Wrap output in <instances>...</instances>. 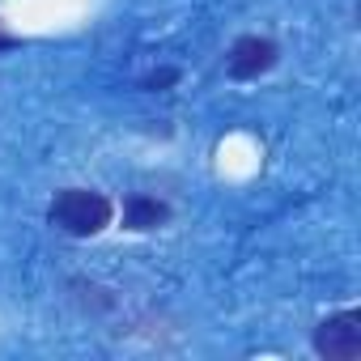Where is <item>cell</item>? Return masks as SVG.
Masks as SVG:
<instances>
[{"label":"cell","instance_id":"1","mask_svg":"<svg viewBox=\"0 0 361 361\" xmlns=\"http://www.w3.org/2000/svg\"><path fill=\"white\" fill-rule=\"evenodd\" d=\"M115 217V204L102 196V192H90V188H64L56 192L51 209H47V221L73 238H94L111 226Z\"/></svg>","mask_w":361,"mask_h":361},{"label":"cell","instance_id":"4","mask_svg":"<svg viewBox=\"0 0 361 361\" xmlns=\"http://www.w3.org/2000/svg\"><path fill=\"white\" fill-rule=\"evenodd\" d=\"M170 221V204L153 200V196H128L123 204V226L128 230H157Z\"/></svg>","mask_w":361,"mask_h":361},{"label":"cell","instance_id":"6","mask_svg":"<svg viewBox=\"0 0 361 361\" xmlns=\"http://www.w3.org/2000/svg\"><path fill=\"white\" fill-rule=\"evenodd\" d=\"M5 47H18V39H13V35H9L5 26H0V51H5Z\"/></svg>","mask_w":361,"mask_h":361},{"label":"cell","instance_id":"5","mask_svg":"<svg viewBox=\"0 0 361 361\" xmlns=\"http://www.w3.org/2000/svg\"><path fill=\"white\" fill-rule=\"evenodd\" d=\"M174 77H178V73H174V68H161V73H153V77H149V81H145V85H149V90H161V85H170V81H174Z\"/></svg>","mask_w":361,"mask_h":361},{"label":"cell","instance_id":"3","mask_svg":"<svg viewBox=\"0 0 361 361\" xmlns=\"http://www.w3.org/2000/svg\"><path fill=\"white\" fill-rule=\"evenodd\" d=\"M272 64H276V43L272 39H259V35H243L230 47V60H226L230 77H238V81H251V77L268 73Z\"/></svg>","mask_w":361,"mask_h":361},{"label":"cell","instance_id":"2","mask_svg":"<svg viewBox=\"0 0 361 361\" xmlns=\"http://www.w3.org/2000/svg\"><path fill=\"white\" fill-rule=\"evenodd\" d=\"M314 353L327 361H357L361 357V314L344 310L314 327Z\"/></svg>","mask_w":361,"mask_h":361}]
</instances>
